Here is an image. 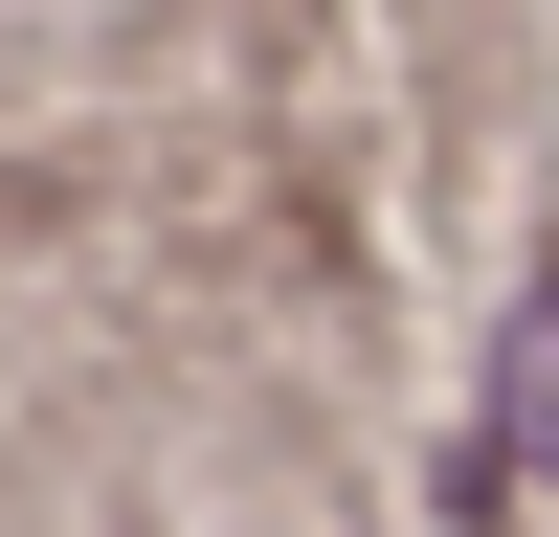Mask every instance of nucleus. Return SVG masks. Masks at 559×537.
<instances>
[{
  "instance_id": "1",
  "label": "nucleus",
  "mask_w": 559,
  "mask_h": 537,
  "mask_svg": "<svg viewBox=\"0 0 559 537\" xmlns=\"http://www.w3.org/2000/svg\"><path fill=\"white\" fill-rule=\"evenodd\" d=\"M492 448H515V470H559V291L515 313V358H492Z\"/></svg>"
}]
</instances>
